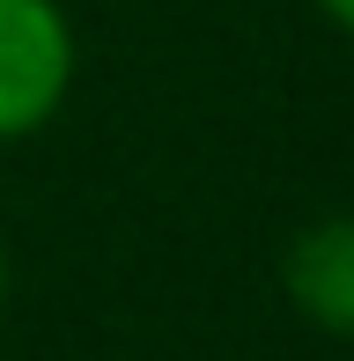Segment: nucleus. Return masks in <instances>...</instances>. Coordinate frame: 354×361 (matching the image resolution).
<instances>
[{
	"label": "nucleus",
	"mask_w": 354,
	"mask_h": 361,
	"mask_svg": "<svg viewBox=\"0 0 354 361\" xmlns=\"http://www.w3.org/2000/svg\"><path fill=\"white\" fill-rule=\"evenodd\" d=\"M74 89V23L59 0H0V140H30Z\"/></svg>",
	"instance_id": "obj_1"
},
{
	"label": "nucleus",
	"mask_w": 354,
	"mask_h": 361,
	"mask_svg": "<svg viewBox=\"0 0 354 361\" xmlns=\"http://www.w3.org/2000/svg\"><path fill=\"white\" fill-rule=\"evenodd\" d=\"M281 295L310 332L354 339V214H325L295 228L281 251Z\"/></svg>",
	"instance_id": "obj_2"
},
{
	"label": "nucleus",
	"mask_w": 354,
	"mask_h": 361,
	"mask_svg": "<svg viewBox=\"0 0 354 361\" xmlns=\"http://www.w3.org/2000/svg\"><path fill=\"white\" fill-rule=\"evenodd\" d=\"M8 295H15V258H8V236H0V317H8Z\"/></svg>",
	"instance_id": "obj_3"
},
{
	"label": "nucleus",
	"mask_w": 354,
	"mask_h": 361,
	"mask_svg": "<svg viewBox=\"0 0 354 361\" xmlns=\"http://www.w3.org/2000/svg\"><path fill=\"white\" fill-rule=\"evenodd\" d=\"M317 8L332 15V30H347V37H354V0H317Z\"/></svg>",
	"instance_id": "obj_4"
}]
</instances>
